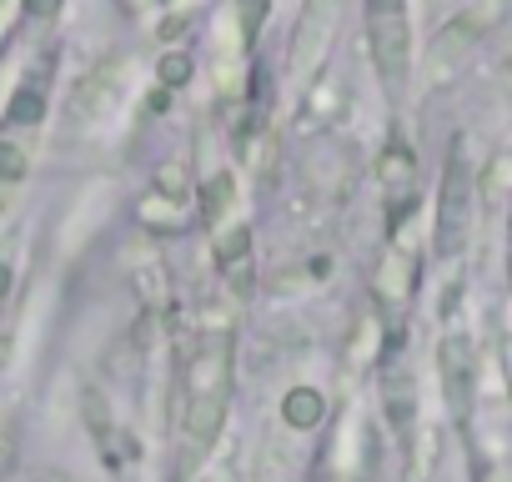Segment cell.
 Returning a JSON list of instances; mask_svg holds the SVG:
<instances>
[{"instance_id":"cell-1","label":"cell","mask_w":512,"mask_h":482,"mask_svg":"<svg viewBox=\"0 0 512 482\" xmlns=\"http://www.w3.org/2000/svg\"><path fill=\"white\" fill-rule=\"evenodd\" d=\"M231 392H236V332L201 327L186 362H181V452L186 472L201 467L231 417Z\"/></svg>"},{"instance_id":"cell-2","label":"cell","mask_w":512,"mask_h":482,"mask_svg":"<svg viewBox=\"0 0 512 482\" xmlns=\"http://www.w3.org/2000/svg\"><path fill=\"white\" fill-rule=\"evenodd\" d=\"M472 216H477V176H472L467 141L452 136L447 166H442V186H437V221H432V252H437V262H457L467 252Z\"/></svg>"},{"instance_id":"cell-3","label":"cell","mask_w":512,"mask_h":482,"mask_svg":"<svg viewBox=\"0 0 512 482\" xmlns=\"http://www.w3.org/2000/svg\"><path fill=\"white\" fill-rule=\"evenodd\" d=\"M362 21H367V56L377 71L382 96L397 106L412 81V16L407 0H362Z\"/></svg>"},{"instance_id":"cell-4","label":"cell","mask_w":512,"mask_h":482,"mask_svg":"<svg viewBox=\"0 0 512 482\" xmlns=\"http://www.w3.org/2000/svg\"><path fill=\"white\" fill-rule=\"evenodd\" d=\"M347 0H302V16L292 26V51H287V76L292 86H312L342 36Z\"/></svg>"},{"instance_id":"cell-5","label":"cell","mask_w":512,"mask_h":482,"mask_svg":"<svg viewBox=\"0 0 512 482\" xmlns=\"http://www.w3.org/2000/svg\"><path fill=\"white\" fill-rule=\"evenodd\" d=\"M377 176H382V191H387V216H392V231H397V221H402V216L412 211V201H417V156H412V146L392 136V141L382 146Z\"/></svg>"},{"instance_id":"cell-6","label":"cell","mask_w":512,"mask_h":482,"mask_svg":"<svg viewBox=\"0 0 512 482\" xmlns=\"http://www.w3.org/2000/svg\"><path fill=\"white\" fill-rule=\"evenodd\" d=\"M412 292H417V252H407V247H397V241H392L387 262H382V272H377V302L387 307L392 327H397V317L407 312Z\"/></svg>"},{"instance_id":"cell-7","label":"cell","mask_w":512,"mask_h":482,"mask_svg":"<svg viewBox=\"0 0 512 482\" xmlns=\"http://www.w3.org/2000/svg\"><path fill=\"white\" fill-rule=\"evenodd\" d=\"M437 362H442V387H447L452 412L467 417V402H472V342L462 332H447L442 347H437Z\"/></svg>"},{"instance_id":"cell-8","label":"cell","mask_w":512,"mask_h":482,"mask_svg":"<svg viewBox=\"0 0 512 482\" xmlns=\"http://www.w3.org/2000/svg\"><path fill=\"white\" fill-rule=\"evenodd\" d=\"M216 262H221V272H226L231 287H246L251 282V231L246 226H231L216 241Z\"/></svg>"},{"instance_id":"cell-9","label":"cell","mask_w":512,"mask_h":482,"mask_svg":"<svg viewBox=\"0 0 512 482\" xmlns=\"http://www.w3.org/2000/svg\"><path fill=\"white\" fill-rule=\"evenodd\" d=\"M26 171H31V146L0 136V206H6V196L26 181Z\"/></svg>"},{"instance_id":"cell-10","label":"cell","mask_w":512,"mask_h":482,"mask_svg":"<svg viewBox=\"0 0 512 482\" xmlns=\"http://www.w3.org/2000/svg\"><path fill=\"white\" fill-rule=\"evenodd\" d=\"M267 16H272V0H236V41H241V51L256 46Z\"/></svg>"},{"instance_id":"cell-11","label":"cell","mask_w":512,"mask_h":482,"mask_svg":"<svg viewBox=\"0 0 512 482\" xmlns=\"http://www.w3.org/2000/svg\"><path fill=\"white\" fill-rule=\"evenodd\" d=\"M287 412H292V422H297V427H307V422H312V417L322 412V397H317L312 387H297V392H292V407H287Z\"/></svg>"},{"instance_id":"cell-12","label":"cell","mask_w":512,"mask_h":482,"mask_svg":"<svg viewBox=\"0 0 512 482\" xmlns=\"http://www.w3.org/2000/svg\"><path fill=\"white\" fill-rule=\"evenodd\" d=\"M161 76H166L171 86H181V81L191 76V61H186V56H166V61H161Z\"/></svg>"},{"instance_id":"cell-13","label":"cell","mask_w":512,"mask_h":482,"mask_svg":"<svg viewBox=\"0 0 512 482\" xmlns=\"http://www.w3.org/2000/svg\"><path fill=\"white\" fill-rule=\"evenodd\" d=\"M56 11H61V0H26L31 21H56Z\"/></svg>"},{"instance_id":"cell-14","label":"cell","mask_w":512,"mask_h":482,"mask_svg":"<svg viewBox=\"0 0 512 482\" xmlns=\"http://www.w3.org/2000/svg\"><path fill=\"white\" fill-rule=\"evenodd\" d=\"M116 6H121L126 16H136V21H146V16H151V11L161 6V0H116Z\"/></svg>"},{"instance_id":"cell-15","label":"cell","mask_w":512,"mask_h":482,"mask_svg":"<svg viewBox=\"0 0 512 482\" xmlns=\"http://www.w3.org/2000/svg\"><path fill=\"white\" fill-rule=\"evenodd\" d=\"M477 482H512V477H507L502 462H487V467H477Z\"/></svg>"},{"instance_id":"cell-16","label":"cell","mask_w":512,"mask_h":482,"mask_svg":"<svg viewBox=\"0 0 512 482\" xmlns=\"http://www.w3.org/2000/svg\"><path fill=\"white\" fill-rule=\"evenodd\" d=\"M6 297H11V262H0V307H6Z\"/></svg>"},{"instance_id":"cell-17","label":"cell","mask_w":512,"mask_h":482,"mask_svg":"<svg viewBox=\"0 0 512 482\" xmlns=\"http://www.w3.org/2000/svg\"><path fill=\"white\" fill-rule=\"evenodd\" d=\"M502 367H507V397H512V342L502 347Z\"/></svg>"},{"instance_id":"cell-18","label":"cell","mask_w":512,"mask_h":482,"mask_svg":"<svg viewBox=\"0 0 512 482\" xmlns=\"http://www.w3.org/2000/svg\"><path fill=\"white\" fill-rule=\"evenodd\" d=\"M507 277H512V226H507Z\"/></svg>"},{"instance_id":"cell-19","label":"cell","mask_w":512,"mask_h":482,"mask_svg":"<svg viewBox=\"0 0 512 482\" xmlns=\"http://www.w3.org/2000/svg\"><path fill=\"white\" fill-rule=\"evenodd\" d=\"M181 6H196V0H181Z\"/></svg>"}]
</instances>
